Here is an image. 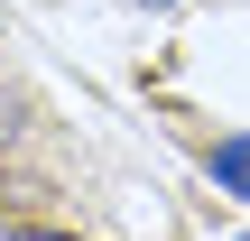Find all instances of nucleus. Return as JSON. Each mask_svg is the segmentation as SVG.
Wrapping results in <instances>:
<instances>
[{"label": "nucleus", "instance_id": "f257e3e1", "mask_svg": "<svg viewBox=\"0 0 250 241\" xmlns=\"http://www.w3.org/2000/svg\"><path fill=\"white\" fill-rule=\"evenodd\" d=\"M204 167H213V186H223V195H241V204H250V139H213V149H204Z\"/></svg>", "mask_w": 250, "mask_h": 241}, {"label": "nucleus", "instance_id": "f03ea898", "mask_svg": "<svg viewBox=\"0 0 250 241\" xmlns=\"http://www.w3.org/2000/svg\"><path fill=\"white\" fill-rule=\"evenodd\" d=\"M19 130H28V102H19V93H0V149H9Z\"/></svg>", "mask_w": 250, "mask_h": 241}, {"label": "nucleus", "instance_id": "7ed1b4c3", "mask_svg": "<svg viewBox=\"0 0 250 241\" xmlns=\"http://www.w3.org/2000/svg\"><path fill=\"white\" fill-rule=\"evenodd\" d=\"M9 241H74V232H46V223H19Z\"/></svg>", "mask_w": 250, "mask_h": 241}]
</instances>
